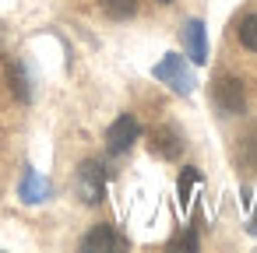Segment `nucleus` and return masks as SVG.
I'll return each instance as SVG.
<instances>
[{"label": "nucleus", "mask_w": 257, "mask_h": 253, "mask_svg": "<svg viewBox=\"0 0 257 253\" xmlns=\"http://www.w3.org/2000/svg\"><path fill=\"white\" fill-rule=\"evenodd\" d=\"M11 92L22 99V102H32V88H29V74H25V67L22 64H15L11 67Z\"/></svg>", "instance_id": "9b49d317"}, {"label": "nucleus", "mask_w": 257, "mask_h": 253, "mask_svg": "<svg viewBox=\"0 0 257 253\" xmlns=\"http://www.w3.org/2000/svg\"><path fill=\"white\" fill-rule=\"evenodd\" d=\"M155 4H173V0H155Z\"/></svg>", "instance_id": "4468645a"}, {"label": "nucleus", "mask_w": 257, "mask_h": 253, "mask_svg": "<svg viewBox=\"0 0 257 253\" xmlns=\"http://www.w3.org/2000/svg\"><path fill=\"white\" fill-rule=\"evenodd\" d=\"M180 36H183L187 60L197 64V67L208 64V29H204V22H201V18H187L183 29H180Z\"/></svg>", "instance_id": "423d86ee"}, {"label": "nucleus", "mask_w": 257, "mask_h": 253, "mask_svg": "<svg viewBox=\"0 0 257 253\" xmlns=\"http://www.w3.org/2000/svg\"><path fill=\"white\" fill-rule=\"evenodd\" d=\"M211 106L218 116H243L246 113V88L232 74H218L211 85Z\"/></svg>", "instance_id": "f03ea898"}, {"label": "nucleus", "mask_w": 257, "mask_h": 253, "mask_svg": "<svg viewBox=\"0 0 257 253\" xmlns=\"http://www.w3.org/2000/svg\"><path fill=\"white\" fill-rule=\"evenodd\" d=\"M169 246H187V249H197V235H194V232H183V235H180V239H173Z\"/></svg>", "instance_id": "ddd939ff"}, {"label": "nucleus", "mask_w": 257, "mask_h": 253, "mask_svg": "<svg viewBox=\"0 0 257 253\" xmlns=\"http://www.w3.org/2000/svg\"><path fill=\"white\" fill-rule=\"evenodd\" d=\"M148 148H152V155H159V158L173 162V158H180V155H183L187 141H183V130H180V127H173V123H162V127H155V130H152V141H148Z\"/></svg>", "instance_id": "39448f33"}, {"label": "nucleus", "mask_w": 257, "mask_h": 253, "mask_svg": "<svg viewBox=\"0 0 257 253\" xmlns=\"http://www.w3.org/2000/svg\"><path fill=\"white\" fill-rule=\"evenodd\" d=\"M85 253H102V249H127V239L113 228V225H95L92 232H85L81 235V242H78Z\"/></svg>", "instance_id": "0eeeda50"}, {"label": "nucleus", "mask_w": 257, "mask_h": 253, "mask_svg": "<svg viewBox=\"0 0 257 253\" xmlns=\"http://www.w3.org/2000/svg\"><path fill=\"white\" fill-rule=\"evenodd\" d=\"M152 78L162 81L166 88H173L176 95H190V92L197 88V78H194L190 64H187L180 53H166V57L152 67Z\"/></svg>", "instance_id": "f257e3e1"}, {"label": "nucleus", "mask_w": 257, "mask_h": 253, "mask_svg": "<svg viewBox=\"0 0 257 253\" xmlns=\"http://www.w3.org/2000/svg\"><path fill=\"white\" fill-rule=\"evenodd\" d=\"M74 193H78V200L88 204V207L102 204V200H106V165L95 162V158L81 162L78 172H74Z\"/></svg>", "instance_id": "7ed1b4c3"}, {"label": "nucleus", "mask_w": 257, "mask_h": 253, "mask_svg": "<svg viewBox=\"0 0 257 253\" xmlns=\"http://www.w3.org/2000/svg\"><path fill=\"white\" fill-rule=\"evenodd\" d=\"M236 39H239V46H243V50L257 53V11L239 18V25H236Z\"/></svg>", "instance_id": "1a4fd4ad"}, {"label": "nucleus", "mask_w": 257, "mask_h": 253, "mask_svg": "<svg viewBox=\"0 0 257 253\" xmlns=\"http://www.w3.org/2000/svg\"><path fill=\"white\" fill-rule=\"evenodd\" d=\"M201 183V172L197 169H183V176H180V204L187 207L190 204V190Z\"/></svg>", "instance_id": "f8f14e48"}, {"label": "nucleus", "mask_w": 257, "mask_h": 253, "mask_svg": "<svg viewBox=\"0 0 257 253\" xmlns=\"http://www.w3.org/2000/svg\"><path fill=\"white\" fill-rule=\"evenodd\" d=\"M102 11L113 22H127V18L138 15V0H102Z\"/></svg>", "instance_id": "9d476101"}, {"label": "nucleus", "mask_w": 257, "mask_h": 253, "mask_svg": "<svg viewBox=\"0 0 257 253\" xmlns=\"http://www.w3.org/2000/svg\"><path fill=\"white\" fill-rule=\"evenodd\" d=\"M138 141H141V123H138L134 113H120V116L109 123V130H106V148H109L113 155H127Z\"/></svg>", "instance_id": "20e7f679"}, {"label": "nucleus", "mask_w": 257, "mask_h": 253, "mask_svg": "<svg viewBox=\"0 0 257 253\" xmlns=\"http://www.w3.org/2000/svg\"><path fill=\"white\" fill-rule=\"evenodd\" d=\"M18 197H22V204H46L53 197V186H50V179L43 172L25 169L22 172V183H18Z\"/></svg>", "instance_id": "6e6552de"}]
</instances>
